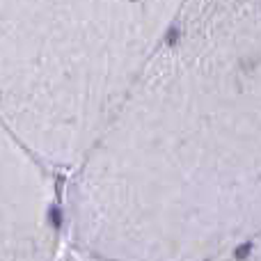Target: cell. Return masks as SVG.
Segmentation results:
<instances>
[{
    "instance_id": "cell-1",
    "label": "cell",
    "mask_w": 261,
    "mask_h": 261,
    "mask_svg": "<svg viewBox=\"0 0 261 261\" xmlns=\"http://www.w3.org/2000/svg\"><path fill=\"white\" fill-rule=\"evenodd\" d=\"M51 220H53V224H55V227H60V213H58V209L51 211Z\"/></svg>"
},
{
    "instance_id": "cell-2",
    "label": "cell",
    "mask_w": 261,
    "mask_h": 261,
    "mask_svg": "<svg viewBox=\"0 0 261 261\" xmlns=\"http://www.w3.org/2000/svg\"><path fill=\"white\" fill-rule=\"evenodd\" d=\"M177 37H179V32H177V30H170V35H167V41L172 44V41H177Z\"/></svg>"
},
{
    "instance_id": "cell-3",
    "label": "cell",
    "mask_w": 261,
    "mask_h": 261,
    "mask_svg": "<svg viewBox=\"0 0 261 261\" xmlns=\"http://www.w3.org/2000/svg\"><path fill=\"white\" fill-rule=\"evenodd\" d=\"M247 252H250V245H243V247L239 250V252H236V257H245Z\"/></svg>"
}]
</instances>
